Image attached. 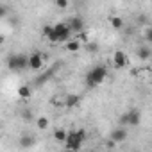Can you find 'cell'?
<instances>
[{
    "label": "cell",
    "instance_id": "44dd1931",
    "mask_svg": "<svg viewBox=\"0 0 152 152\" xmlns=\"http://www.w3.org/2000/svg\"><path fill=\"white\" fill-rule=\"evenodd\" d=\"M145 39L152 43V27H148V29H147V32H145Z\"/></svg>",
    "mask_w": 152,
    "mask_h": 152
},
{
    "label": "cell",
    "instance_id": "9a60e30c",
    "mask_svg": "<svg viewBox=\"0 0 152 152\" xmlns=\"http://www.w3.org/2000/svg\"><path fill=\"white\" fill-rule=\"evenodd\" d=\"M18 95H20L22 99H29V97H31V88H29V86H22V88L18 90Z\"/></svg>",
    "mask_w": 152,
    "mask_h": 152
},
{
    "label": "cell",
    "instance_id": "e0dca14e",
    "mask_svg": "<svg viewBox=\"0 0 152 152\" xmlns=\"http://www.w3.org/2000/svg\"><path fill=\"white\" fill-rule=\"evenodd\" d=\"M34 143V140H32V136H23L22 140H20V145L25 148V147H29V145H32Z\"/></svg>",
    "mask_w": 152,
    "mask_h": 152
},
{
    "label": "cell",
    "instance_id": "3957f363",
    "mask_svg": "<svg viewBox=\"0 0 152 152\" xmlns=\"http://www.w3.org/2000/svg\"><path fill=\"white\" fill-rule=\"evenodd\" d=\"M84 140H86V131H84V129L70 131V132H68V138H66V141H64V145H66L68 150H79V148L83 147Z\"/></svg>",
    "mask_w": 152,
    "mask_h": 152
},
{
    "label": "cell",
    "instance_id": "52a82bcc",
    "mask_svg": "<svg viewBox=\"0 0 152 152\" xmlns=\"http://www.w3.org/2000/svg\"><path fill=\"white\" fill-rule=\"evenodd\" d=\"M29 68L31 70H39L43 68V56L39 52H32L29 56Z\"/></svg>",
    "mask_w": 152,
    "mask_h": 152
},
{
    "label": "cell",
    "instance_id": "ffe728a7",
    "mask_svg": "<svg viewBox=\"0 0 152 152\" xmlns=\"http://www.w3.org/2000/svg\"><path fill=\"white\" fill-rule=\"evenodd\" d=\"M77 39H79V41H84V43H88V34L83 31V32H79V34H77Z\"/></svg>",
    "mask_w": 152,
    "mask_h": 152
},
{
    "label": "cell",
    "instance_id": "9c48e42d",
    "mask_svg": "<svg viewBox=\"0 0 152 152\" xmlns=\"http://www.w3.org/2000/svg\"><path fill=\"white\" fill-rule=\"evenodd\" d=\"M113 63H115V68H124L127 64V57L122 50H116L115 56H113Z\"/></svg>",
    "mask_w": 152,
    "mask_h": 152
},
{
    "label": "cell",
    "instance_id": "ba28073f",
    "mask_svg": "<svg viewBox=\"0 0 152 152\" xmlns=\"http://www.w3.org/2000/svg\"><path fill=\"white\" fill-rule=\"evenodd\" d=\"M111 140H113L115 143H122V141H125V140H127V131H125L124 127L115 129V131L111 132Z\"/></svg>",
    "mask_w": 152,
    "mask_h": 152
},
{
    "label": "cell",
    "instance_id": "7a4b0ae2",
    "mask_svg": "<svg viewBox=\"0 0 152 152\" xmlns=\"http://www.w3.org/2000/svg\"><path fill=\"white\" fill-rule=\"evenodd\" d=\"M107 77V68L104 64H99V66H93L88 73H86V86L88 88H95V86H100Z\"/></svg>",
    "mask_w": 152,
    "mask_h": 152
},
{
    "label": "cell",
    "instance_id": "5bb4252c",
    "mask_svg": "<svg viewBox=\"0 0 152 152\" xmlns=\"http://www.w3.org/2000/svg\"><path fill=\"white\" fill-rule=\"evenodd\" d=\"M150 48H147V47H141V48H138V57L141 59V61H147L148 57H150Z\"/></svg>",
    "mask_w": 152,
    "mask_h": 152
},
{
    "label": "cell",
    "instance_id": "ac0fdd59",
    "mask_svg": "<svg viewBox=\"0 0 152 152\" xmlns=\"http://www.w3.org/2000/svg\"><path fill=\"white\" fill-rule=\"evenodd\" d=\"M52 31H54V25H45V27L41 29V34H43V38H48Z\"/></svg>",
    "mask_w": 152,
    "mask_h": 152
},
{
    "label": "cell",
    "instance_id": "5b68a950",
    "mask_svg": "<svg viewBox=\"0 0 152 152\" xmlns=\"http://www.w3.org/2000/svg\"><path fill=\"white\" fill-rule=\"evenodd\" d=\"M141 122V115L138 109H129L122 118H120V125H131V127H138Z\"/></svg>",
    "mask_w": 152,
    "mask_h": 152
},
{
    "label": "cell",
    "instance_id": "2e32d148",
    "mask_svg": "<svg viewBox=\"0 0 152 152\" xmlns=\"http://www.w3.org/2000/svg\"><path fill=\"white\" fill-rule=\"evenodd\" d=\"M36 125H38V129H47V127H48V118L39 116V118L36 120Z\"/></svg>",
    "mask_w": 152,
    "mask_h": 152
},
{
    "label": "cell",
    "instance_id": "4fadbf2b",
    "mask_svg": "<svg viewBox=\"0 0 152 152\" xmlns=\"http://www.w3.org/2000/svg\"><path fill=\"white\" fill-rule=\"evenodd\" d=\"M54 138H56V141L63 143V141H66V138H68V132H66L64 129H57V131L54 132Z\"/></svg>",
    "mask_w": 152,
    "mask_h": 152
},
{
    "label": "cell",
    "instance_id": "7402d4cb",
    "mask_svg": "<svg viewBox=\"0 0 152 152\" xmlns=\"http://www.w3.org/2000/svg\"><path fill=\"white\" fill-rule=\"evenodd\" d=\"M86 50H90V52H95V50H97V45H95V43H90V45H86Z\"/></svg>",
    "mask_w": 152,
    "mask_h": 152
},
{
    "label": "cell",
    "instance_id": "8992f818",
    "mask_svg": "<svg viewBox=\"0 0 152 152\" xmlns=\"http://www.w3.org/2000/svg\"><path fill=\"white\" fill-rule=\"evenodd\" d=\"M66 23L70 25V29L73 31V34H79V32L84 31V20H83L81 16H72Z\"/></svg>",
    "mask_w": 152,
    "mask_h": 152
},
{
    "label": "cell",
    "instance_id": "277c9868",
    "mask_svg": "<svg viewBox=\"0 0 152 152\" xmlns=\"http://www.w3.org/2000/svg\"><path fill=\"white\" fill-rule=\"evenodd\" d=\"M7 66H9L11 70L22 72V70L29 68V57L23 56V54H13V56H9V59H7Z\"/></svg>",
    "mask_w": 152,
    "mask_h": 152
},
{
    "label": "cell",
    "instance_id": "7c38bea8",
    "mask_svg": "<svg viewBox=\"0 0 152 152\" xmlns=\"http://www.w3.org/2000/svg\"><path fill=\"white\" fill-rule=\"evenodd\" d=\"M109 23H111V27L116 29V31L124 27V20H122L120 16H111V18H109Z\"/></svg>",
    "mask_w": 152,
    "mask_h": 152
},
{
    "label": "cell",
    "instance_id": "6da1fadb",
    "mask_svg": "<svg viewBox=\"0 0 152 152\" xmlns=\"http://www.w3.org/2000/svg\"><path fill=\"white\" fill-rule=\"evenodd\" d=\"M72 34H73V31L70 29V25L64 23V22H59V23L54 25V31L50 32V36L47 39L50 43H66V41L72 39Z\"/></svg>",
    "mask_w": 152,
    "mask_h": 152
},
{
    "label": "cell",
    "instance_id": "30bf717a",
    "mask_svg": "<svg viewBox=\"0 0 152 152\" xmlns=\"http://www.w3.org/2000/svg\"><path fill=\"white\" fill-rule=\"evenodd\" d=\"M79 100H81L79 95H73V93H72V95H66V99H64V106H66L68 109H72V107H75V106L79 104Z\"/></svg>",
    "mask_w": 152,
    "mask_h": 152
},
{
    "label": "cell",
    "instance_id": "8fae6325",
    "mask_svg": "<svg viewBox=\"0 0 152 152\" xmlns=\"http://www.w3.org/2000/svg\"><path fill=\"white\" fill-rule=\"evenodd\" d=\"M66 48H68L70 52H77V50L81 48V43H79V39H77V38H72L70 41H66Z\"/></svg>",
    "mask_w": 152,
    "mask_h": 152
},
{
    "label": "cell",
    "instance_id": "d6986e66",
    "mask_svg": "<svg viewBox=\"0 0 152 152\" xmlns=\"http://www.w3.org/2000/svg\"><path fill=\"white\" fill-rule=\"evenodd\" d=\"M54 4H56L59 9H66V7H68V0H54Z\"/></svg>",
    "mask_w": 152,
    "mask_h": 152
}]
</instances>
